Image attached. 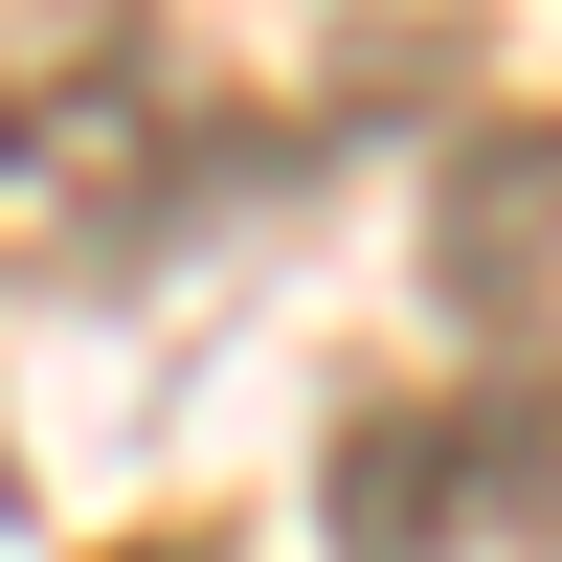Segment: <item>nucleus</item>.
<instances>
[{"instance_id":"f257e3e1","label":"nucleus","mask_w":562,"mask_h":562,"mask_svg":"<svg viewBox=\"0 0 562 562\" xmlns=\"http://www.w3.org/2000/svg\"><path fill=\"white\" fill-rule=\"evenodd\" d=\"M158 180H180V90L135 68V45L0 90V270H90V248H135V225H158Z\"/></svg>"},{"instance_id":"f03ea898","label":"nucleus","mask_w":562,"mask_h":562,"mask_svg":"<svg viewBox=\"0 0 562 562\" xmlns=\"http://www.w3.org/2000/svg\"><path fill=\"white\" fill-rule=\"evenodd\" d=\"M473 518H562V383H518V405H360L338 562H450Z\"/></svg>"},{"instance_id":"7ed1b4c3","label":"nucleus","mask_w":562,"mask_h":562,"mask_svg":"<svg viewBox=\"0 0 562 562\" xmlns=\"http://www.w3.org/2000/svg\"><path fill=\"white\" fill-rule=\"evenodd\" d=\"M135 562H180V540H135Z\"/></svg>"}]
</instances>
